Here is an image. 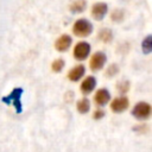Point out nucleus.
<instances>
[{"instance_id": "f03ea898", "label": "nucleus", "mask_w": 152, "mask_h": 152, "mask_svg": "<svg viewBox=\"0 0 152 152\" xmlns=\"http://www.w3.org/2000/svg\"><path fill=\"white\" fill-rule=\"evenodd\" d=\"M131 114L138 121H146L151 118L152 106L146 101H139L133 106V108L131 110Z\"/></svg>"}, {"instance_id": "423d86ee", "label": "nucleus", "mask_w": 152, "mask_h": 152, "mask_svg": "<svg viewBox=\"0 0 152 152\" xmlns=\"http://www.w3.org/2000/svg\"><path fill=\"white\" fill-rule=\"evenodd\" d=\"M108 13V4L103 1H97L93 4L90 8V15L95 21H101Z\"/></svg>"}, {"instance_id": "f257e3e1", "label": "nucleus", "mask_w": 152, "mask_h": 152, "mask_svg": "<svg viewBox=\"0 0 152 152\" xmlns=\"http://www.w3.org/2000/svg\"><path fill=\"white\" fill-rule=\"evenodd\" d=\"M93 30H94V26H93L91 21L87 18L76 19L71 27L72 33L78 38H87V37L91 36Z\"/></svg>"}, {"instance_id": "9b49d317", "label": "nucleus", "mask_w": 152, "mask_h": 152, "mask_svg": "<svg viewBox=\"0 0 152 152\" xmlns=\"http://www.w3.org/2000/svg\"><path fill=\"white\" fill-rule=\"evenodd\" d=\"M86 75V66L83 64H76L68 71V80L70 82H78L81 81Z\"/></svg>"}, {"instance_id": "6e6552de", "label": "nucleus", "mask_w": 152, "mask_h": 152, "mask_svg": "<svg viewBox=\"0 0 152 152\" xmlns=\"http://www.w3.org/2000/svg\"><path fill=\"white\" fill-rule=\"evenodd\" d=\"M23 94V89L21 88H14L10 95L2 97V102L5 103H11L14 106L15 110L19 113L21 112V102H20V96Z\"/></svg>"}, {"instance_id": "39448f33", "label": "nucleus", "mask_w": 152, "mask_h": 152, "mask_svg": "<svg viewBox=\"0 0 152 152\" xmlns=\"http://www.w3.org/2000/svg\"><path fill=\"white\" fill-rule=\"evenodd\" d=\"M107 63V55L102 51H95L89 58V69L93 72H97L104 68Z\"/></svg>"}, {"instance_id": "4468645a", "label": "nucleus", "mask_w": 152, "mask_h": 152, "mask_svg": "<svg viewBox=\"0 0 152 152\" xmlns=\"http://www.w3.org/2000/svg\"><path fill=\"white\" fill-rule=\"evenodd\" d=\"M90 108H91V103L89 101L88 97H82L80 100H77L76 102V109L80 114H88L90 112Z\"/></svg>"}, {"instance_id": "1a4fd4ad", "label": "nucleus", "mask_w": 152, "mask_h": 152, "mask_svg": "<svg viewBox=\"0 0 152 152\" xmlns=\"http://www.w3.org/2000/svg\"><path fill=\"white\" fill-rule=\"evenodd\" d=\"M94 103L97 106V107H104L106 104L109 103V101L112 100V95H110V91L107 89V88H100L95 91L94 94Z\"/></svg>"}, {"instance_id": "7ed1b4c3", "label": "nucleus", "mask_w": 152, "mask_h": 152, "mask_svg": "<svg viewBox=\"0 0 152 152\" xmlns=\"http://www.w3.org/2000/svg\"><path fill=\"white\" fill-rule=\"evenodd\" d=\"M90 52H91V46L86 40L77 42L72 48V57L78 62L86 61L90 56Z\"/></svg>"}, {"instance_id": "ddd939ff", "label": "nucleus", "mask_w": 152, "mask_h": 152, "mask_svg": "<svg viewBox=\"0 0 152 152\" xmlns=\"http://www.w3.org/2000/svg\"><path fill=\"white\" fill-rule=\"evenodd\" d=\"M97 39L104 44H109L114 39V33L109 27H102L97 32Z\"/></svg>"}, {"instance_id": "6ab92c4d", "label": "nucleus", "mask_w": 152, "mask_h": 152, "mask_svg": "<svg viewBox=\"0 0 152 152\" xmlns=\"http://www.w3.org/2000/svg\"><path fill=\"white\" fill-rule=\"evenodd\" d=\"M65 66V61L63 58H56L51 63V70L53 72H61Z\"/></svg>"}, {"instance_id": "aec40b11", "label": "nucleus", "mask_w": 152, "mask_h": 152, "mask_svg": "<svg viewBox=\"0 0 152 152\" xmlns=\"http://www.w3.org/2000/svg\"><path fill=\"white\" fill-rule=\"evenodd\" d=\"M132 129L135 133H138V134H145V133L148 132V125H146V124H139V125L133 126Z\"/></svg>"}, {"instance_id": "9d476101", "label": "nucleus", "mask_w": 152, "mask_h": 152, "mask_svg": "<svg viewBox=\"0 0 152 152\" xmlns=\"http://www.w3.org/2000/svg\"><path fill=\"white\" fill-rule=\"evenodd\" d=\"M71 45H72V37L70 34H68V33L61 34L55 40V44H53L56 51H58V52H65V51H68L71 48Z\"/></svg>"}, {"instance_id": "dca6fc26", "label": "nucleus", "mask_w": 152, "mask_h": 152, "mask_svg": "<svg viewBox=\"0 0 152 152\" xmlns=\"http://www.w3.org/2000/svg\"><path fill=\"white\" fill-rule=\"evenodd\" d=\"M131 89V82L128 80H120L116 83V90L120 93V95H126Z\"/></svg>"}, {"instance_id": "2eb2a0df", "label": "nucleus", "mask_w": 152, "mask_h": 152, "mask_svg": "<svg viewBox=\"0 0 152 152\" xmlns=\"http://www.w3.org/2000/svg\"><path fill=\"white\" fill-rule=\"evenodd\" d=\"M119 72H120V66L118 63H110L104 70V75L108 78H114L115 76L119 75Z\"/></svg>"}, {"instance_id": "412c9836", "label": "nucleus", "mask_w": 152, "mask_h": 152, "mask_svg": "<svg viewBox=\"0 0 152 152\" xmlns=\"http://www.w3.org/2000/svg\"><path fill=\"white\" fill-rule=\"evenodd\" d=\"M104 115H106V112H104L102 108H100V107L95 108L94 112H93V119H94V120H97V121L101 120V119H103Z\"/></svg>"}, {"instance_id": "20e7f679", "label": "nucleus", "mask_w": 152, "mask_h": 152, "mask_svg": "<svg viewBox=\"0 0 152 152\" xmlns=\"http://www.w3.org/2000/svg\"><path fill=\"white\" fill-rule=\"evenodd\" d=\"M129 108V100L126 95H119L109 101V109L114 114H121Z\"/></svg>"}, {"instance_id": "f3484780", "label": "nucleus", "mask_w": 152, "mask_h": 152, "mask_svg": "<svg viewBox=\"0 0 152 152\" xmlns=\"http://www.w3.org/2000/svg\"><path fill=\"white\" fill-rule=\"evenodd\" d=\"M110 20L116 23V24H120L125 20V11L122 8H115L113 10L112 14H110Z\"/></svg>"}, {"instance_id": "4be33fe9", "label": "nucleus", "mask_w": 152, "mask_h": 152, "mask_svg": "<svg viewBox=\"0 0 152 152\" xmlns=\"http://www.w3.org/2000/svg\"><path fill=\"white\" fill-rule=\"evenodd\" d=\"M74 100H75V93L72 90H66V93L64 94V102L71 103Z\"/></svg>"}, {"instance_id": "a211bd4d", "label": "nucleus", "mask_w": 152, "mask_h": 152, "mask_svg": "<svg viewBox=\"0 0 152 152\" xmlns=\"http://www.w3.org/2000/svg\"><path fill=\"white\" fill-rule=\"evenodd\" d=\"M141 50H142V52L146 53V55H148V53L152 51V36H151V34L146 36V37L142 39V42H141Z\"/></svg>"}, {"instance_id": "0eeeda50", "label": "nucleus", "mask_w": 152, "mask_h": 152, "mask_svg": "<svg viewBox=\"0 0 152 152\" xmlns=\"http://www.w3.org/2000/svg\"><path fill=\"white\" fill-rule=\"evenodd\" d=\"M97 86V81H96V77L93 76V75H88V76H84L80 83V91L83 96H88L90 95L95 88Z\"/></svg>"}, {"instance_id": "f8f14e48", "label": "nucleus", "mask_w": 152, "mask_h": 152, "mask_svg": "<svg viewBox=\"0 0 152 152\" xmlns=\"http://www.w3.org/2000/svg\"><path fill=\"white\" fill-rule=\"evenodd\" d=\"M87 7V1L86 0H71L69 2V11L72 14H78V13H83L86 11Z\"/></svg>"}]
</instances>
